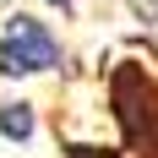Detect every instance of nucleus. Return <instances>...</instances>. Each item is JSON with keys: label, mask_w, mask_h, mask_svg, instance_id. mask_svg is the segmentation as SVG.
Returning <instances> with one entry per match:
<instances>
[{"label": "nucleus", "mask_w": 158, "mask_h": 158, "mask_svg": "<svg viewBox=\"0 0 158 158\" xmlns=\"http://www.w3.org/2000/svg\"><path fill=\"white\" fill-rule=\"evenodd\" d=\"M44 6H55V11H77V0H44Z\"/></svg>", "instance_id": "obj_5"}, {"label": "nucleus", "mask_w": 158, "mask_h": 158, "mask_svg": "<svg viewBox=\"0 0 158 158\" xmlns=\"http://www.w3.org/2000/svg\"><path fill=\"white\" fill-rule=\"evenodd\" d=\"M0 136H6V142H27L33 136V104L0 98Z\"/></svg>", "instance_id": "obj_3"}, {"label": "nucleus", "mask_w": 158, "mask_h": 158, "mask_svg": "<svg viewBox=\"0 0 158 158\" xmlns=\"http://www.w3.org/2000/svg\"><path fill=\"white\" fill-rule=\"evenodd\" d=\"M65 65L60 33L38 22L33 11H11L0 22V77H44Z\"/></svg>", "instance_id": "obj_2"}, {"label": "nucleus", "mask_w": 158, "mask_h": 158, "mask_svg": "<svg viewBox=\"0 0 158 158\" xmlns=\"http://www.w3.org/2000/svg\"><path fill=\"white\" fill-rule=\"evenodd\" d=\"M109 114L131 158H158V77L142 60H120L109 71Z\"/></svg>", "instance_id": "obj_1"}, {"label": "nucleus", "mask_w": 158, "mask_h": 158, "mask_svg": "<svg viewBox=\"0 0 158 158\" xmlns=\"http://www.w3.org/2000/svg\"><path fill=\"white\" fill-rule=\"evenodd\" d=\"M65 158H126V147H93V142H65Z\"/></svg>", "instance_id": "obj_4"}]
</instances>
